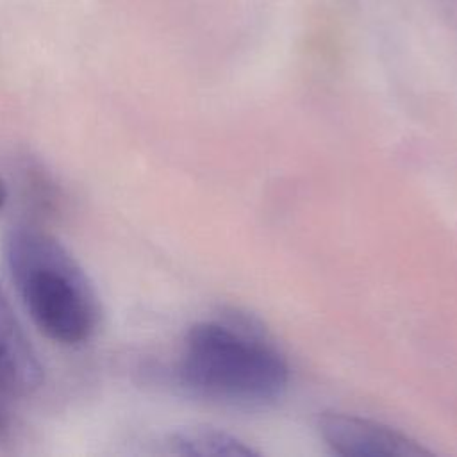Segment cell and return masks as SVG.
<instances>
[{
	"mask_svg": "<svg viewBox=\"0 0 457 457\" xmlns=\"http://www.w3.org/2000/svg\"><path fill=\"white\" fill-rule=\"evenodd\" d=\"M45 370L0 284V391L23 398L43 384Z\"/></svg>",
	"mask_w": 457,
	"mask_h": 457,
	"instance_id": "277c9868",
	"label": "cell"
},
{
	"mask_svg": "<svg viewBox=\"0 0 457 457\" xmlns=\"http://www.w3.org/2000/svg\"><path fill=\"white\" fill-rule=\"evenodd\" d=\"M9 434H11V418H9V412L5 409V403L0 398V445H4L9 439Z\"/></svg>",
	"mask_w": 457,
	"mask_h": 457,
	"instance_id": "8992f818",
	"label": "cell"
},
{
	"mask_svg": "<svg viewBox=\"0 0 457 457\" xmlns=\"http://www.w3.org/2000/svg\"><path fill=\"white\" fill-rule=\"evenodd\" d=\"M162 452L180 457H255L259 455L239 437L211 427L193 425L173 430L162 439Z\"/></svg>",
	"mask_w": 457,
	"mask_h": 457,
	"instance_id": "5b68a950",
	"label": "cell"
},
{
	"mask_svg": "<svg viewBox=\"0 0 457 457\" xmlns=\"http://www.w3.org/2000/svg\"><path fill=\"white\" fill-rule=\"evenodd\" d=\"M318 430L332 453L341 457H430L411 436L380 421L327 411L318 416Z\"/></svg>",
	"mask_w": 457,
	"mask_h": 457,
	"instance_id": "3957f363",
	"label": "cell"
},
{
	"mask_svg": "<svg viewBox=\"0 0 457 457\" xmlns=\"http://www.w3.org/2000/svg\"><path fill=\"white\" fill-rule=\"evenodd\" d=\"M443 9L446 12L448 21L457 30V0H443Z\"/></svg>",
	"mask_w": 457,
	"mask_h": 457,
	"instance_id": "52a82bcc",
	"label": "cell"
},
{
	"mask_svg": "<svg viewBox=\"0 0 457 457\" xmlns=\"http://www.w3.org/2000/svg\"><path fill=\"white\" fill-rule=\"evenodd\" d=\"M5 266L32 323L50 341L77 346L98 332L102 303L73 253L50 232L12 225L2 243Z\"/></svg>",
	"mask_w": 457,
	"mask_h": 457,
	"instance_id": "6da1fadb",
	"label": "cell"
},
{
	"mask_svg": "<svg viewBox=\"0 0 457 457\" xmlns=\"http://www.w3.org/2000/svg\"><path fill=\"white\" fill-rule=\"evenodd\" d=\"M7 198H9V191H7V184L2 180V177H0V209L5 205V202H7Z\"/></svg>",
	"mask_w": 457,
	"mask_h": 457,
	"instance_id": "ba28073f",
	"label": "cell"
},
{
	"mask_svg": "<svg viewBox=\"0 0 457 457\" xmlns=\"http://www.w3.org/2000/svg\"><path fill=\"white\" fill-rule=\"evenodd\" d=\"M175 375L195 396L230 405L275 402L289 384L284 355L239 312L195 323L184 337Z\"/></svg>",
	"mask_w": 457,
	"mask_h": 457,
	"instance_id": "7a4b0ae2",
	"label": "cell"
}]
</instances>
